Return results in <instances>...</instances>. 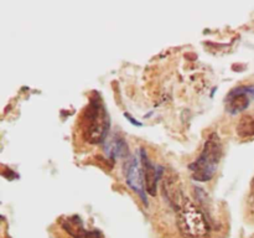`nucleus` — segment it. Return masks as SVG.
Returning a JSON list of instances; mask_svg holds the SVG:
<instances>
[{
    "label": "nucleus",
    "instance_id": "f257e3e1",
    "mask_svg": "<svg viewBox=\"0 0 254 238\" xmlns=\"http://www.w3.org/2000/svg\"><path fill=\"white\" fill-rule=\"evenodd\" d=\"M78 123L81 136L84 141L88 144H101L106 140L111 119L101 97L97 96L89 99L88 106L82 112Z\"/></svg>",
    "mask_w": 254,
    "mask_h": 238
},
{
    "label": "nucleus",
    "instance_id": "f03ea898",
    "mask_svg": "<svg viewBox=\"0 0 254 238\" xmlns=\"http://www.w3.org/2000/svg\"><path fill=\"white\" fill-rule=\"evenodd\" d=\"M222 155L223 146L220 136L217 133L210 134L198 158L189 165L193 180L201 182L211 180L217 171Z\"/></svg>",
    "mask_w": 254,
    "mask_h": 238
},
{
    "label": "nucleus",
    "instance_id": "7ed1b4c3",
    "mask_svg": "<svg viewBox=\"0 0 254 238\" xmlns=\"http://www.w3.org/2000/svg\"><path fill=\"white\" fill-rule=\"evenodd\" d=\"M176 211V225L184 238H207L211 231L210 223L192 201L185 197Z\"/></svg>",
    "mask_w": 254,
    "mask_h": 238
},
{
    "label": "nucleus",
    "instance_id": "20e7f679",
    "mask_svg": "<svg viewBox=\"0 0 254 238\" xmlns=\"http://www.w3.org/2000/svg\"><path fill=\"white\" fill-rule=\"evenodd\" d=\"M124 176L129 187L140 196L141 201L146 203L145 196V182H144L143 168H141L140 158L138 156H129L124 165Z\"/></svg>",
    "mask_w": 254,
    "mask_h": 238
},
{
    "label": "nucleus",
    "instance_id": "39448f33",
    "mask_svg": "<svg viewBox=\"0 0 254 238\" xmlns=\"http://www.w3.org/2000/svg\"><path fill=\"white\" fill-rule=\"evenodd\" d=\"M254 98V86H240L231 89L226 97V109L231 114L245 112Z\"/></svg>",
    "mask_w": 254,
    "mask_h": 238
},
{
    "label": "nucleus",
    "instance_id": "423d86ee",
    "mask_svg": "<svg viewBox=\"0 0 254 238\" xmlns=\"http://www.w3.org/2000/svg\"><path fill=\"white\" fill-rule=\"evenodd\" d=\"M141 168H143V175H144V182H145V191L151 196L156 195L158 191V181H159V173L158 169L154 166V164L149 160L148 154H146L145 149H141L140 154Z\"/></svg>",
    "mask_w": 254,
    "mask_h": 238
},
{
    "label": "nucleus",
    "instance_id": "0eeeda50",
    "mask_svg": "<svg viewBox=\"0 0 254 238\" xmlns=\"http://www.w3.org/2000/svg\"><path fill=\"white\" fill-rule=\"evenodd\" d=\"M62 228L71 236L72 238H99V232L88 231L83 226L82 220L78 217H68L62 221Z\"/></svg>",
    "mask_w": 254,
    "mask_h": 238
},
{
    "label": "nucleus",
    "instance_id": "6e6552de",
    "mask_svg": "<svg viewBox=\"0 0 254 238\" xmlns=\"http://www.w3.org/2000/svg\"><path fill=\"white\" fill-rule=\"evenodd\" d=\"M106 153L112 160H116V158H118V156L124 158V156L129 155L127 143L121 138H114L113 140L109 141L106 146Z\"/></svg>",
    "mask_w": 254,
    "mask_h": 238
},
{
    "label": "nucleus",
    "instance_id": "1a4fd4ad",
    "mask_svg": "<svg viewBox=\"0 0 254 238\" xmlns=\"http://www.w3.org/2000/svg\"><path fill=\"white\" fill-rule=\"evenodd\" d=\"M237 134L241 138L254 136V112H250L241 117L237 124Z\"/></svg>",
    "mask_w": 254,
    "mask_h": 238
}]
</instances>
